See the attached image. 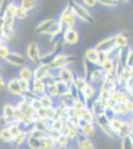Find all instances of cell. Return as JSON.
<instances>
[{
  "instance_id": "obj_1",
  "label": "cell",
  "mask_w": 133,
  "mask_h": 149,
  "mask_svg": "<svg viewBox=\"0 0 133 149\" xmlns=\"http://www.w3.org/2000/svg\"><path fill=\"white\" fill-rule=\"evenodd\" d=\"M58 23H59V26L63 33L69 29L74 28L75 24H76V15L74 14V12L69 5L65 7L64 10L62 11Z\"/></svg>"
},
{
  "instance_id": "obj_2",
  "label": "cell",
  "mask_w": 133,
  "mask_h": 149,
  "mask_svg": "<svg viewBox=\"0 0 133 149\" xmlns=\"http://www.w3.org/2000/svg\"><path fill=\"white\" fill-rule=\"evenodd\" d=\"M47 135L46 133L34 129L30 132L27 138V143L31 149H45L44 138Z\"/></svg>"
},
{
  "instance_id": "obj_3",
  "label": "cell",
  "mask_w": 133,
  "mask_h": 149,
  "mask_svg": "<svg viewBox=\"0 0 133 149\" xmlns=\"http://www.w3.org/2000/svg\"><path fill=\"white\" fill-rule=\"evenodd\" d=\"M69 6L71 7V9L74 12V14L76 15V17L79 18L81 20H83L84 22L91 23L93 22V17H91V13L86 10V8L78 3L75 0H69Z\"/></svg>"
},
{
  "instance_id": "obj_4",
  "label": "cell",
  "mask_w": 133,
  "mask_h": 149,
  "mask_svg": "<svg viewBox=\"0 0 133 149\" xmlns=\"http://www.w3.org/2000/svg\"><path fill=\"white\" fill-rule=\"evenodd\" d=\"M95 123L100 126V128L102 130L103 133H105L107 136L111 138H116L117 135L115 131L113 130L112 126H111L110 120L105 116L104 114H100L95 116Z\"/></svg>"
},
{
  "instance_id": "obj_5",
  "label": "cell",
  "mask_w": 133,
  "mask_h": 149,
  "mask_svg": "<svg viewBox=\"0 0 133 149\" xmlns=\"http://www.w3.org/2000/svg\"><path fill=\"white\" fill-rule=\"evenodd\" d=\"M77 60V57L74 55L70 54H59L57 57L54 59V61L52 62V64L50 65V67L52 70H59L61 68H65L68 67V65L72 63Z\"/></svg>"
},
{
  "instance_id": "obj_6",
  "label": "cell",
  "mask_w": 133,
  "mask_h": 149,
  "mask_svg": "<svg viewBox=\"0 0 133 149\" xmlns=\"http://www.w3.org/2000/svg\"><path fill=\"white\" fill-rule=\"evenodd\" d=\"M98 52H102V53H109L112 51L113 49H115V39L114 36H111V37H107L105 39L101 40L100 42H98L96 44V46L94 47Z\"/></svg>"
},
{
  "instance_id": "obj_7",
  "label": "cell",
  "mask_w": 133,
  "mask_h": 149,
  "mask_svg": "<svg viewBox=\"0 0 133 149\" xmlns=\"http://www.w3.org/2000/svg\"><path fill=\"white\" fill-rule=\"evenodd\" d=\"M3 25L9 26V27H14L16 19V5H12L4 11V13L1 15Z\"/></svg>"
},
{
  "instance_id": "obj_8",
  "label": "cell",
  "mask_w": 133,
  "mask_h": 149,
  "mask_svg": "<svg viewBox=\"0 0 133 149\" xmlns=\"http://www.w3.org/2000/svg\"><path fill=\"white\" fill-rule=\"evenodd\" d=\"M2 116L6 120L7 124L10 125L13 122H17L16 120V107H14L11 103H6L3 105L2 109Z\"/></svg>"
},
{
  "instance_id": "obj_9",
  "label": "cell",
  "mask_w": 133,
  "mask_h": 149,
  "mask_svg": "<svg viewBox=\"0 0 133 149\" xmlns=\"http://www.w3.org/2000/svg\"><path fill=\"white\" fill-rule=\"evenodd\" d=\"M26 54L29 58V60H31V62L35 64L40 65V59H41V54H40V48L38 46L37 43H30L26 50Z\"/></svg>"
},
{
  "instance_id": "obj_10",
  "label": "cell",
  "mask_w": 133,
  "mask_h": 149,
  "mask_svg": "<svg viewBox=\"0 0 133 149\" xmlns=\"http://www.w3.org/2000/svg\"><path fill=\"white\" fill-rule=\"evenodd\" d=\"M57 77L59 78L60 81H64L65 84L69 86H72L74 84L75 81V74L72 73V71L68 67H65V68H61L58 70V74Z\"/></svg>"
},
{
  "instance_id": "obj_11",
  "label": "cell",
  "mask_w": 133,
  "mask_h": 149,
  "mask_svg": "<svg viewBox=\"0 0 133 149\" xmlns=\"http://www.w3.org/2000/svg\"><path fill=\"white\" fill-rule=\"evenodd\" d=\"M53 70L47 65H38L33 71V80H44L47 76H49Z\"/></svg>"
},
{
  "instance_id": "obj_12",
  "label": "cell",
  "mask_w": 133,
  "mask_h": 149,
  "mask_svg": "<svg viewBox=\"0 0 133 149\" xmlns=\"http://www.w3.org/2000/svg\"><path fill=\"white\" fill-rule=\"evenodd\" d=\"M79 40V36L77 30H75L74 28L69 29V30L65 31L63 33V41L66 44L69 45H76Z\"/></svg>"
},
{
  "instance_id": "obj_13",
  "label": "cell",
  "mask_w": 133,
  "mask_h": 149,
  "mask_svg": "<svg viewBox=\"0 0 133 149\" xmlns=\"http://www.w3.org/2000/svg\"><path fill=\"white\" fill-rule=\"evenodd\" d=\"M104 72L100 67V69H94L89 72L88 81L91 84H102L103 80H104Z\"/></svg>"
},
{
  "instance_id": "obj_14",
  "label": "cell",
  "mask_w": 133,
  "mask_h": 149,
  "mask_svg": "<svg viewBox=\"0 0 133 149\" xmlns=\"http://www.w3.org/2000/svg\"><path fill=\"white\" fill-rule=\"evenodd\" d=\"M5 61L7 63L13 65V66H17V67H23L25 65V58L23 56H21L18 53H14V52H10L9 55L5 58Z\"/></svg>"
},
{
  "instance_id": "obj_15",
  "label": "cell",
  "mask_w": 133,
  "mask_h": 149,
  "mask_svg": "<svg viewBox=\"0 0 133 149\" xmlns=\"http://www.w3.org/2000/svg\"><path fill=\"white\" fill-rule=\"evenodd\" d=\"M84 58L88 63L100 66V52L95 48H89L84 53Z\"/></svg>"
},
{
  "instance_id": "obj_16",
  "label": "cell",
  "mask_w": 133,
  "mask_h": 149,
  "mask_svg": "<svg viewBox=\"0 0 133 149\" xmlns=\"http://www.w3.org/2000/svg\"><path fill=\"white\" fill-rule=\"evenodd\" d=\"M6 88L13 95H19L20 97L21 93H22V88H21L19 79H12V80L9 81L6 84Z\"/></svg>"
},
{
  "instance_id": "obj_17",
  "label": "cell",
  "mask_w": 133,
  "mask_h": 149,
  "mask_svg": "<svg viewBox=\"0 0 133 149\" xmlns=\"http://www.w3.org/2000/svg\"><path fill=\"white\" fill-rule=\"evenodd\" d=\"M77 139H78L77 143H78L79 149H94V145H93V143L91 142V138L84 136L81 132H79Z\"/></svg>"
},
{
  "instance_id": "obj_18",
  "label": "cell",
  "mask_w": 133,
  "mask_h": 149,
  "mask_svg": "<svg viewBox=\"0 0 133 149\" xmlns=\"http://www.w3.org/2000/svg\"><path fill=\"white\" fill-rule=\"evenodd\" d=\"M112 109L114 110L115 114L117 116H123V115H127L129 112H131L129 107V103H124V102H118L116 104H114V107H112Z\"/></svg>"
},
{
  "instance_id": "obj_19",
  "label": "cell",
  "mask_w": 133,
  "mask_h": 149,
  "mask_svg": "<svg viewBox=\"0 0 133 149\" xmlns=\"http://www.w3.org/2000/svg\"><path fill=\"white\" fill-rule=\"evenodd\" d=\"M0 35L2 36L5 41H13L15 39V30H14V27H9V26H5L3 25L1 29V32H0Z\"/></svg>"
},
{
  "instance_id": "obj_20",
  "label": "cell",
  "mask_w": 133,
  "mask_h": 149,
  "mask_svg": "<svg viewBox=\"0 0 133 149\" xmlns=\"http://www.w3.org/2000/svg\"><path fill=\"white\" fill-rule=\"evenodd\" d=\"M60 100H61V104L66 107V109H72V107H75V104H76L77 102L76 98L72 97L70 93L60 97Z\"/></svg>"
},
{
  "instance_id": "obj_21",
  "label": "cell",
  "mask_w": 133,
  "mask_h": 149,
  "mask_svg": "<svg viewBox=\"0 0 133 149\" xmlns=\"http://www.w3.org/2000/svg\"><path fill=\"white\" fill-rule=\"evenodd\" d=\"M32 86H31V90L34 93H36L37 95H39L40 97L42 95L46 93V86L43 83L42 80H33L32 81Z\"/></svg>"
},
{
  "instance_id": "obj_22",
  "label": "cell",
  "mask_w": 133,
  "mask_h": 149,
  "mask_svg": "<svg viewBox=\"0 0 133 149\" xmlns=\"http://www.w3.org/2000/svg\"><path fill=\"white\" fill-rule=\"evenodd\" d=\"M131 133H132V128H131V125H130V122L123 120L121 126H120L119 130L117 132V137L124 138V137H126V136H130Z\"/></svg>"
},
{
  "instance_id": "obj_23",
  "label": "cell",
  "mask_w": 133,
  "mask_h": 149,
  "mask_svg": "<svg viewBox=\"0 0 133 149\" xmlns=\"http://www.w3.org/2000/svg\"><path fill=\"white\" fill-rule=\"evenodd\" d=\"M79 132L83 134L84 136L88 138H91L95 135V128L93 126V123L91 122H86L84 125L79 129Z\"/></svg>"
},
{
  "instance_id": "obj_24",
  "label": "cell",
  "mask_w": 133,
  "mask_h": 149,
  "mask_svg": "<svg viewBox=\"0 0 133 149\" xmlns=\"http://www.w3.org/2000/svg\"><path fill=\"white\" fill-rule=\"evenodd\" d=\"M19 79L28 81H33V71L27 66L21 67L20 71H19Z\"/></svg>"
},
{
  "instance_id": "obj_25",
  "label": "cell",
  "mask_w": 133,
  "mask_h": 149,
  "mask_svg": "<svg viewBox=\"0 0 133 149\" xmlns=\"http://www.w3.org/2000/svg\"><path fill=\"white\" fill-rule=\"evenodd\" d=\"M0 140L4 143H13L14 137L10 132V130H9L8 126L3 127V128L0 130Z\"/></svg>"
},
{
  "instance_id": "obj_26",
  "label": "cell",
  "mask_w": 133,
  "mask_h": 149,
  "mask_svg": "<svg viewBox=\"0 0 133 149\" xmlns=\"http://www.w3.org/2000/svg\"><path fill=\"white\" fill-rule=\"evenodd\" d=\"M114 39H115V46L118 49H126V48H128V39L125 35L119 33V34L114 36Z\"/></svg>"
},
{
  "instance_id": "obj_27",
  "label": "cell",
  "mask_w": 133,
  "mask_h": 149,
  "mask_svg": "<svg viewBox=\"0 0 133 149\" xmlns=\"http://www.w3.org/2000/svg\"><path fill=\"white\" fill-rule=\"evenodd\" d=\"M20 97H21V100H25V102H30V103L32 102H34V100L40 98V95H37L36 93H34L32 90L24 91V92L21 93Z\"/></svg>"
},
{
  "instance_id": "obj_28",
  "label": "cell",
  "mask_w": 133,
  "mask_h": 149,
  "mask_svg": "<svg viewBox=\"0 0 133 149\" xmlns=\"http://www.w3.org/2000/svg\"><path fill=\"white\" fill-rule=\"evenodd\" d=\"M40 102L43 107L45 109H53L54 107V102H53V97L48 95L47 93H44L40 97Z\"/></svg>"
},
{
  "instance_id": "obj_29",
  "label": "cell",
  "mask_w": 133,
  "mask_h": 149,
  "mask_svg": "<svg viewBox=\"0 0 133 149\" xmlns=\"http://www.w3.org/2000/svg\"><path fill=\"white\" fill-rule=\"evenodd\" d=\"M56 86H57L58 95H59V97H62V95H66V93H70V88H71V86L65 84L64 81L59 80L57 81V84H56Z\"/></svg>"
},
{
  "instance_id": "obj_30",
  "label": "cell",
  "mask_w": 133,
  "mask_h": 149,
  "mask_svg": "<svg viewBox=\"0 0 133 149\" xmlns=\"http://www.w3.org/2000/svg\"><path fill=\"white\" fill-rule=\"evenodd\" d=\"M36 5H37V0H22L20 3V6L27 12L35 9Z\"/></svg>"
},
{
  "instance_id": "obj_31",
  "label": "cell",
  "mask_w": 133,
  "mask_h": 149,
  "mask_svg": "<svg viewBox=\"0 0 133 149\" xmlns=\"http://www.w3.org/2000/svg\"><path fill=\"white\" fill-rule=\"evenodd\" d=\"M45 149H57V140L55 138L51 137L49 135H46L44 138Z\"/></svg>"
},
{
  "instance_id": "obj_32",
  "label": "cell",
  "mask_w": 133,
  "mask_h": 149,
  "mask_svg": "<svg viewBox=\"0 0 133 149\" xmlns=\"http://www.w3.org/2000/svg\"><path fill=\"white\" fill-rule=\"evenodd\" d=\"M28 135H29V132L22 131L20 134H18V135H17L16 137L14 138L13 143L15 144V145H21V144H23L24 142H25V141H27Z\"/></svg>"
},
{
  "instance_id": "obj_33",
  "label": "cell",
  "mask_w": 133,
  "mask_h": 149,
  "mask_svg": "<svg viewBox=\"0 0 133 149\" xmlns=\"http://www.w3.org/2000/svg\"><path fill=\"white\" fill-rule=\"evenodd\" d=\"M70 140H71V138L68 135H63V134H61V135L57 138L58 147H68V145H69V143H70Z\"/></svg>"
},
{
  "instance_id": "obj_34",
  "label": "cell",
  "mask_w": 133,
  "mask_h": 149,
  "mask_svg": "<svg viewBox=\"0 0 133 149\" xmlns=\"http://www.w3.org/2000/svg\"><path fill=\"white\" fill-rule=\"evenodd\" d=\"M56 84L46 86V93H47L48 95H50V97H52L53 98L59 97V95H58V90H57V86H56Z\"/></svg>"
},
{
  "instance_id": "obj_35",
  "label": "cell",
  "mask_w": 133,
  "mask_h": 149,
  "mask_svg": "<svg viewBox=\"0 0 133 149\" xmlns=\"http://www.w3.org/2000/svg\"><path fill=\"white\" fill-rule=\"evenodd\" d=\"M121 149H133V140L130 136L122 138Z\"/></svg>"
},
{
  "instance_id": "obj_36",
  "label": "cell",
  "mask_w": 133,
  "mask_h": 149,
  "mask_svg": "<svg viewBox=\"0 0 133 149\" xmlns=\"http://www.w3.org/2000/svg\"><path fill=\"white\" fill-rule=\"evenodd\" d=\"M16 18L19 20H24L27 18V11L25 9H23L20 5H16Z\"/></svg>"
},
{
  "instance_id": "obj_37",
  "label": "cell",
  "mask_w": 133,
  "mask_h": 149,
  "mask_svg": "<svg viewBox=\"0 0 133 149\" xmlns=\"http://www.w3.org/2000/svg\"><path fill=\"white\" fill-rule=\"evenodd\" d=\"M125 68L128 70L133 69V49H130L127 54L126 61H125Z\"/></svg>"
},
{
  "instance_id": "obj_38",
  "label": "cell",
  "mask_w": 133,
  "mask_h": 149,
  "mask_svg": "<svg viewBox=\"0 0 133 149\" xmlns=\"http://www.w3.org/2000/svg\"><path fill=\"white\" fill-rule=\"evenodd\" d=\"M13 1L14 0H0V15H2L4 11L13 4Z\"/></svg>"
},
{
  "instance_id": "obj_39",
  "label": "cell",
  "mask_w": 133,
  "mask_h": 149,
  "mask_svg": "<svg viewBox=\"0 0 133 149\" xmlns=\"http://www.w3.org/2000/svg\"><path fill=\"white\" fill-rule=\"evenodd\" d=\"M9 53H10V51H9L8 48L3 44V42H0V58L5 60V58L8 56Z\"/></svg>"
},
{
  "instance_id": "obj_40",
  "label": "cell",
  "mask_w": 133,
  "mask_h": 149,
  "mask_svg": "<svg viewBox=\"0 0 133 149\" xmlns=\"http://www.w3.org/2000/svg\"><path fill=\"white\" fill-rule=\"evenodd\" d=\"M97 2L106 7H114L117 5V1L115 0H97Z\"/></svg>"
},
{
  "instance_id": "obj_41",
  "label": "cell",
  "mask_w": 133,
  "mask_h": 149,
  "mask_svg": "<svg viewBox=\"0 0 133 149\" xmlns=\"http://www.w3.org/2000/svg\"><path fill=\"white\" fill-rule=\"evenodd\" d=\"M19 81H20V86H21V88H22V92H24V91L31 90V86H30L31 81H25V80H21V79H19Z\"/></svg>"
},
{
  "instance_id": "obj_42",
  "label": "cell",
  "mask_w": 133,
  "mask_h": 149,
  "mask_svg": "<svg viewBox=\"0 0 133 149\" xmlns=\"http://www.w3.org/2000/svg\"><path fill=\"white\" fill-rule=\"evenodd\" d=\"M84 4L88 8H93L95 6V4L97 3V0H83Z\"/></svg>"
},
{
  "instance_id": "obj_43",
  "label": "cell",
  "mask_w": 133,
  "mask_h": 149,
  "mask_svg": "<svg viewBox=\"0 0 133 149\" xmlns=\"http://www.w3.org/2000/svg\"><path fill=\"white\" fill-rule=\"evenodd\" d=\"M6 88V84L5 81H4L3 77L0 76V92H3L4 90Z\"/></svg>"
},
{
  "instance_id": "obj_44",
  "label": "cell",
  "mask_w": 133,
  "mask_h": 149,
  "mask_svg": "<svg viewBox=\"0 0 133 149\" xmlns=\"http://www.w3.org/2000/svg\"><path fill=\"white\" fill-rule=\"evenodd\" d=\"M2 26H3V21H2V18H1V16H0V32H1Z\"/></svg>"
},
{
  "instance_id": "obj_45",
  "label": "cell",
  "mask_w": 133,
  "mask_h": 149,
  "mask_svg": "<svg viewBox=\"0 0 133 149\" xmlns=\"http://www.w3.org/2000/svg\"><path fill=\"white\" fill-rule=\"evenodd\" d=\"M129 122H130V125H131V128H132V132H133V115H132V117H131V120H130Z\"/></svg>"
},
{
  "instance_id": "obj_46",
  "label": "cell",
  "mask_w": 133,
  "mask_h": 149,
  "mask_svg": "<svg viewBox=\"0 0 133 149\" xmlns=\"http://www.w3.org/2000/svg\"><path fill=\"white\" fill-rule=\"evenodd\" d=\"M4 41H5V40H4L3 38H2V36L0 35V42H4Z\"/></svg>"
},
{
  "instance_id": "obj_47",
  "label": "cell",
  "mask_w": 133,
  "mask_h": 149,
  "mask_svg": "<svg viewBox=\"0 0 133 149\" xmlns=\"http://www.w3.org/2000/svg\"><path fill=\"white\" fill-rule=\"evenodd\" d=\"M57 149H68V147H57Z\"/></svg>"
},
{
  "instance_id": "obj_48",
  "label": "cell",
  "mask_w": 133,
  "mask_h": 149,
  "mask_svg": "<svg viewBox=\"0 0 133 149\" xmlns=\"http://www.w3.org/2000/svg\"><path fill=\"white\" fill-rule=\"evenodd\" d=\"M130 137H131V138H132V140H133V132H132L131 134H130Z\"/></svg>"
}]
</instances>
